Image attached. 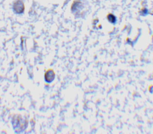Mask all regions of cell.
<instances>
[{"mask_svg":"<svg viewBox=\"0 0 153 134\" xmlns=\"http://www.w3.org/2000/svg\"><path fill=\"white\" fill-rule=\"evenodd\" d=\"M14 9L17 13L22 12L24 9V5L22 2L19 1L15 2L14 4Z\"/></svg>","mask_w":153,"mask_h":134,"instance_id":"1","label":"cell"},{"mask_svg":"<svg viewBox=\"0 0 153 134\" xmlns=\"http://www.w3.org/2000/svg\"><path fill=\"white\" fill-rule=\"evenodd\" d=\"M148 11L146 8H143L140 10V14L141 16H146L148 14Z\"/></svg>","mask_w":153,"mask_h":134,"instance_id":"2","label":"cell"},{"mask_svg":"<svg viewBox=\"0 0 153 134\" xmlns=\"http://www.w3.org/2000/svg\"><path fill=\"white\" fill-rule=\"evenodd\" d=\"M150 14H152V15H153V10H152V11H151V13H150Z\"/></svg>","mask_w":153,"mask_h":134,"instance_id":"3","label":"cell"}]
</instances>
